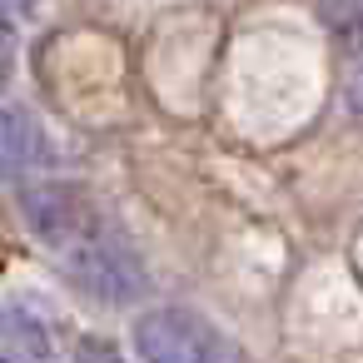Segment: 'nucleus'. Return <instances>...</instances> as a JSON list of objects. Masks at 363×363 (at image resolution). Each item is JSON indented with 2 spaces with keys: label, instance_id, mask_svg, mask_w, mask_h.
<instances>
[{
  "label": "nucleus",
  "instance_id": "3",
  "mask_svg": "<svg viewBox=\"0 0 363 363\" xmlns=\"http://www.w3.org/2000/svg\"><path fill=\"white\" fill-rule=\"evenodd\" d=\"M16 194H21L26 229H30L45 249H55V254H65L75 239H85V234L100 224V214L90 209V199H85L80 184L35 179V184H26V189H16Z\"/></svg>",
  "mask_w": 363,
  "mask_h": 363
},
{
  "label": "nucleus",
  "instance_id": "7",
  "mask_svg": "<svg viewBox=\"0 0 363 363\" xmlns=\"http://www.w3.org/2000/svg\"><path fill=\"white\" fill-rule=\"evenodd\" d=\"M11 70H16V26L6 21V11H0V85L11 80Z\"/></svg>",
  "mask_w": 363,
  "mask_h": 363
},
{
  "label": "nucleus",
  "instance_id": "4",
  "mask_svg": "<svg viewBox=\"0 0 363 363\" xmlns=\"http://www.w3.org/2000/svg\"><path fill=\"white\" fill-rule=\"evenodd\" d=\"M50 169V140L40 120L26 105H0V179L11 189H26L45 179Z\"/></svg>",
  "mask_w": 363,
  "mask_h": 363
},
{
  "label": "nucleus",
  "instance_id": "1",
  "mask_svg": "<svg viewBox=\"0 0 363 363\" xmlns=\"http://www.w3.org/2000/svg\"><path fill=\"white\" fill-rule=\"evenodd\" d=\"M60 259H65L70 284H75L85 298L105 303V308H125V303H135V298L150 294V274H145L140 254H135L130 239H125L115 224H105V219H100L85 239H75Z\"/></svg>",
  "mask_w": 363,
  "mask_h": 363
},
{
  "label": "nucleus",
  "instance_id": "10",
  "mask_svg": "<svg viewBox=\"0 0 363 363\" xmlns=\"http://www.w3.org/2000/svg\"><path fill=\"white\" fill-rule=\"evenodd\" d=\"M0 358H6V343H0Z\"/></svg>",
  "mask_w": 363,
  "mask_h": 363
},
{
  "label": "nucleus",
  "instance_id": "9",
  "mask_svg": "<svg viewBox=\"0 0 363 363\" xmlns=\"http://www.w3.org/2000/svg\"><path fill=\"white\" fill-rule=\"evenodd\" d=\"M105 353H115L110 343H80V358H105Z\"/></svg>",
  "mask_w": 363,
  "mask_h": 363
},
{
  "label": "nucleus",
  "instance_id": "5",
  "mask_svg": "<svg viewBox=\"0 0 363 363\" xmlns=\"http://www.w3.org/2000/svg\"><path fill=\"white\" fill-rule=\"evenodd\" d=\"M0 343L11 358H55L45 313H35L26 298H6L0 303Z\"/></svg>",
  "mask_w": 363,
  "mask_h": 363
},
{
  "label": "nucleus",
  "instance_id": "6",
  "mask_svg": "<svg viewBox=\"0 0 363 363\" xmlns=\"http://www.w3.org/2000/svg\"><path fill=\"white\" fill-rule=\"evenodd\" d=\"M318 21L343 50H363V0H318Z\"/></svg>",
  "mask_w": 363,
  "mask_h": 363
},
{
  "label": "nucleus",
  "instance_id": "8",
  "mask_svg": "<svg viewBox=\"0 0 363 363\" xmlns=\"http://www.w3.org/2000/svg\"><path fill=\"white\" fill-rule=\"evenodd\" d=\"M348 105L363 115V65H358V70H353V80H348Z\"/></svg>",
  "mask_w": 363,
  "mask_h": 363
},
{
  "label": "nucleus",
  "instance_id": "2",
  "mask_svg": "<svg viewBox=\"0 0 363 363\" xmlns=\"http://www.w3.org/2000/svg\"><path fill=\"white\" fill-rule=\"evenodd\" d=\"M135 348L150 363H209V358H234V343H224V333L194 313V308H150L135 323Z\"/></svg>",
  "mask_w": 363,
  "mask_h": 363
}]
</instances>
